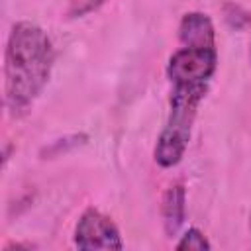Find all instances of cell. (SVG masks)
Segmentation results:
<instances>
[{"label":"cell","mask_w":251,"mask_h":251,"mask_svg":"<svg viewBox=\"0 0 251 251\" xmlns=\"http://www.w3.org/2000/svg\"><path fill=\"white\" fill-rule=\"evenodd\" d=\"M73 243L78 249H124V239L116 222L92 206L78 216L73 231Z\"/></svg>","instance_id":"277c9868"},{"label":"cell","mask_w":251,"mask_h":251,"mask_svg":"<svg viewBox=\"0 0 251 251\" xmlns=\"http://www.w3.org/2000/svg\"><path fill=\"white\" fill-rule=\"evenodd\" d=\"M224 18H226L227 25L231 29H237V31L239 29H245L251 24V16L241 6H237V4H227L224 8Z\"/></svg>","instance_id":"ba28073f"},{"label":"cell","mask_w":251,"mask_h":251,"mask_svg":"<svg viewBox=\"0 0 251 251\" xmlns=\"http://www.w3.org/2000/svg\"><path fill=\"white\" fill-rule=\"evenodd\" d=\"M178 41L180 45L216 47V27L212 18L198 10L186 12L178 24Z\"/></svg>","instance_id":"5b68a950"},{"label":"cell","mask_w":251,"mask_h":251,"mask_svg":"<svg viewBox=\"0 0 251 251\" xmlns=\"http://www.w3.org/2000/svg\"><path fill=\"white\" fill-rule=\"evenodd\" d=\"M106 0H69V6H67V18L71 20H76V18H84L92 12H96Z\"/></svg>","instance_id":"9c48e42d"},{"label":"cell","mask_w":251,"mask_h":251,"mask_svg":"<svg viewBox=\"0 0 251 251\" xmlns=\"http://www.w3.org/2000/svg\"><path fill=\"white\" fill-rule=\"evenodd\" d=\"M176 251H210L212 249V243L208 241V237L204 235L202 229L198 227H188L180 239L176 241L175 245Z\"/></svg>","instance_id":"52a82bcc"},{"label":"cell","mask_w":251,"mask_h":251,"mask_svg":"<svg viewBox=\"0 0 251 251\" xmlns=\"http://www.w3.org/2000/svg\"><path fill=\"white\" fill-rule=\"evenodd\" d=\"M218 71V49L180 45L167 61V78L171 84H208Z\"/></svg>","instance_id":"3957f363"},{"label":"cell","mask_w":251,"mask_h":251,"mask_svg":"<svg viewBox=\"0 0 251 251\" xmlns=\"http://www.w3.org/2000/svg\"><path fill=\"white\" fill-rule=\"evenodd\" d=\"M208 88V84H171L167 120L153 149V161L161 169H173L184 159Z\"/></svg>","instance_id":"7a4b0ae2"},{"label":"cell","mask_w":251,"mask_h":251,"mask_svg":"<svg viewBox=\"0 0 251 251\" xmlns=\"http://www.w3.org/2000/svg\"><path fill=\"white\" fill-rule=\"evenodd\" d=\"M55 65V47L47 31L20 20L12 25L4 51V104L12 116L25 114L41 96Z\"/></svg>","instance_id":"6da1fadb"},{"label":"cell","mask_w":251,"mask_h":251,"mask_svg":"<svg viewBox=\"0 0 251 251\" xmlns=\"http://www.w3.org/2000/svg\"><path fill=\"white\" fill-rule=\"evenodd\" d=\"M186 218V188L182 182L171 184L161 198V220L167 237H175Z\"/></svg>","instance_id":"8992f818"}]
</instances>
